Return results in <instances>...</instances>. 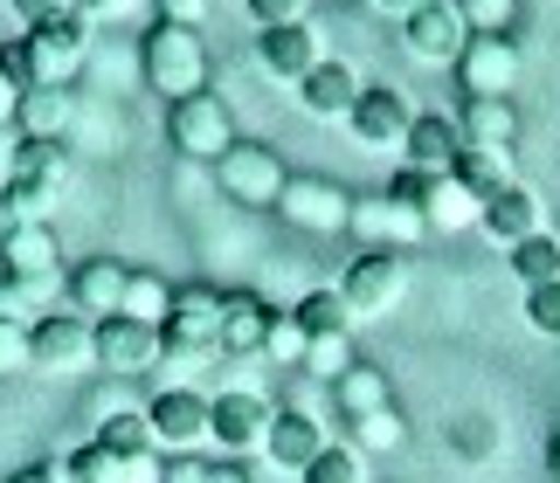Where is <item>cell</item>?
Here are the masks:
<instances>
[{"mask_svg": "<svg viewBox=\"0 0 560 483\" xmlns=\"http://www.w3.org/2000/svg\"><path fill=\"white\" fill-rule=\"evenodd\" d=\"M14 180H35L62 193V180H70V152H62V139H21L14 145Z\"/></svg>", "mask_w": 560, "mask_h": 483, "instance_id": "27", "label": "cell"}, {"mask_svg": "<svg viewBox=\"0 0 560 483\" xmlns=\"http://www.w3.org/2000/svg\"><path fill=\"white\" fill-rule=\"evenodd\" d=\"M145 422H153V443L166 456H194L201 443H214V414H208V393L194 387H166L145 401Z\"/></svg>", "mask_w": 560, "mask_h": 483, "instance_id": "5", "label": "cell"}, {"mask_svg": "<svg viewBox=\"0 0 560 483\" xmlns=\"http://www.w3.org/2000/svg\"><path fill=\"white\" fill-rule=\"evenodd\" d=\"M443 180H450V173H422V166H401L395 180H387V208H401V214H416V222H422Z\"/></svg>", "mask_w": 560, "mask_h": 483, "instance_id": "33", "label": "cell"}, {"mask_svg": "<svg viewBox=\"0 0 560 483\" xmlns=\"http://www.w3.org/2000/svg\"><path fill=\"white\" fill-rule=\"evenodd\" d=\"M298 483H368V456H360L353 443H326L305 463V476H298Z\"/></svg>", "mask_w": 560, "mask_h": 483, "instance_id": "32", "label": "cell"}, {"mask_svg": "<svg viewBox=\"0 0 560 483\" xmlns=\"http://www.w3.org/2000/svg\"><path fill=\"white\" fill-rule=\"evenodd\" d=\"M139 70H145V91H160L166 104L201 97V91H208V49H201V28H174V21H153V35L139 42Z\"/></svg>", "mask_w": 560, "mask_h": 483, "instance_id": "1", "label": "cell"}, {"mask_svg": "<svg viewBox=\"0 0 560 483\" xmlns=\"http://www.w3.org/2000/svg\"><path fill=\"white\" fill-rule=\"evenodd\" d=\"M14 125H21V139H62V125H70V91H62V83L28 91L14 104Z\"/></svg>", "mask_w": 560, "mask_h": 483, "instance_id": "26", "label": "cell"}, {"mask_svg": "<svg viewBox=\"0 0 560 483\" xmlns=\"http://www.w3.org/2000/svg\"><path fill=\"white\" fill-rule=\"evenodd\" d=\"M360 91H368V83H360V70L353 62H318V70L298 83V104H305L312 118H353V104H360Z\"/></svg>", "mask_w": 560, "mask_h": 483, "instance_id": "17", "label": "cell"}, {"mask_svg": "<svg viewBox=\"0 0 560 483\" xmlns=\"http://www.w3.org/2000/svg\"><path fill=\"white\" fill-rule=\"evenodd\" d=\"M305 325H298V311H270V339H264V360L277 366H305Z\"/></svg>", "mask_w": 560, "mask_h": 483, "instance_id": "36", "label": "cell"}, {"mask_svg": "<svg viewBox=\"0 0 560 483\" xmlns=\"http://www.w3.org/2000/svg\"><path fill=\"white\" fill-rule=\"evenodd\" d=\"M326 449V422H312L305 408H291V414H277L270 422V443H264V456L277 470H291V476H305V463Z\"/></svg>", "mask_w": 560, "mask_h": 483, "instance_id": "21", "label": "cell"}, {"mask_svg": "<svg viewBox=\"0 0 560 483\" xmlns=\"http://www.w3.org/2000/svg\"><path fill=\"white\" fill-rule=\"evenodd\" d=\"M291 311H298V325H305V339H347L353 332V311H347L339 291H305Z\"/></svg>", "mask_w": 560, "mask_h": 483, "instance_id": "29", "label": "cell"}, {"mask_svg": "<svg viewBox=\"0 0 560 483\" xmlns=\"http://www.w3.org/2000/svg\"><path fill=\"white\" fill-rule=\"evenodd\" d=\"M374 8H381V14H401V21H408L416 8H429V0H374Z\"/></svg>", "mask_w": 560, "mask_h": 483, "instance_id": "51", "label": "cell"}, {"mask_svg": "<svg viewBox=\"0 0 560 483\" xmlns=\"http://www.w3.org/2000/svg\"><path fill=\"white\" fill-rule=\"evenodd\" d=\"M347 125H353V139H360V145H374V152H401V145H408V125H416V111L401 104V91H381V83H368Z\"/></svg>", "mask_w": 560, "mask_h": 483, "instance_id": "13", "label": "cell"}, {"mask_svg": "<svg viewBox=\"0 0 560 483\" xmlns=\"http://www.w3.org/2000/svg\"><path fill=\"white\" fill-rule=\"evenodd\" d=\"M28 366L35 373H83V366H97V332H91V318H77V311H49V318H35L28 325Z\"/></svg>", "mask_w": 560, "mask_h": 483, "instance_id": "4", "label": "cell"}, {"mask_svg": "<svg viewBox=\"0 0 560 483\" xmlns=\"http://www.w3.org/2000/svg\"><path fill=\"white\" fill-rule=\"evenodd\" d=\"M457 152H464V131H457V118H443V111H422L416 125H408L401 166H422V173H450V166H457Z\"/></svg>", "mask_w": 560, "mask_h": 483, "instance_id": "20", "label": "cell"}, {"mask_svg": "<svg viewBox=\"0 0 560 483\" xmlns=\"http://www.w3.org/2000/svg\"><path fill=\"white\" fill-rule=\"evenodd\" d=\"M470 214H485V208L470 201V193H464L457 180H443V187H436V201H429V214H422V222H429V228H464Z\"/></svg>", "mask_w": 560, "mask_h": 483, "instance_id": "37", "label": "cell"}, {"mask_svg": "<svg viewBox=\"0 0 560 483\" xmlns=\"http://www.w3.org/2000/svg\"><path fill=\"white\" fill-rule=\"evenodd\" d=\"M166 311H174V283H160L153 270H132V276H125V318L160 325Z\"/></svg>", "mask_w": 560, "mask_h": 483, "instance_id": "31", "label": "cell"}, {"mask_svg": "<svg viewBox=\"0 0 560 483\" xmlns=\"http://www.w3.org/2000/svg\"><path fill=\"white\" fill-rule=\"evenodd\" d=\"M208 414H214V443H222L235 463L243 456H256L270 443V422H277V408L264 401V393H249V387H229V393H214L208 401Z\"/></svg>", "mask_w": 560, "mask_h": 483, "instance_id": "8", "label": "cell"}, {"mask_svg": "<svg viewBox=\"0 0 560 483\" xmlns=\"http://www.w3.org/2000/svg\"><path fill=\"white\" fill-rule=\"evenodd\" d=\"M526 325L540 339H560V283H540V291H526Z\"/></svg>", "mask_w": 560, "mask_h": 483, "instance_id": "40", "label": "cell"}, {"mask_svg": "<svg viewBox=\"0 0 560 483\" xmlns=\"http://www.w3.org/2000/svg\"><path fill=\"white\" fill-rule=\"evenodd\" d=\"M208 353H222V291L187 283L174 291V311L160 318V366H201Z\"/></svg>", "mask_w": 560, "mask_h": 483, "instance_id": "2", "label": "cell"}, {"mask_svg": "<svg viewBox=\"0 0 560 483\" xmlns=\"http://www.w3.org/2000/svg\"><path fill=\"white\" fill-rule=\"evenodd\" d=\"M97 449H112V456H125V463H132V456H153L160 443H153V422H145V408H112L97 422Z\"/></svg>", "mask_w": 560, "mask_h": 483, "instance_id": "28", "label": "cell"}, {"mask_svg": "<svg viewBox=\"0 0 560 483\" xmlns=\"http://www.w3.org/2000/svg\"><path fill=\"white\" fill-rule=\"evenodd\" d=\"M478 222H485V235H491V241H505V249H520L526 235H540V193L512 180V187L499 193V201H485V214H478Z\"/></svg>", "mask_w": 560, "mask_h": 483, "instance_id": "22", "label": "cell"}, {"mask_svg": "<svg viewBox=\"0 0 560 483\" xmlns=\"http://www.w3.org/2000/svg\"><path fill=\"white\" fill-rule=\"evenodd\" d=\"M70 470H77V483H160L166 476V463L160 456H112V449H97V443H83L77 456H70Z\"/></svg>", "mask_w": 560, "mask_h": 483, "instance_id": "23", "label": "cell"}, {"mask_svg": "<svg viewBox=\"0 0 560 483\" xmlns=\"http://www.w3.org/2000/svg\"><path fill=\"white\" fill-rule=\"evenodd\" d=\"M339 401H347V414H353V422H368V414H381L387 408V380H381V373L374 366H353V373H339Z\"/></svg>", "mask_w": 560, "mask_h": 483, "instance_id": "35", "label": "cell"}, {"mask_svg": "<svg viewBox=\"0 0 560 483\" xmlns=\"http://www.w3.org/2000/svg\"><path fill=\"white\" fill-rule=\"evenodd\" d=\"M42 291H49V283H14V276H0V318H14V325H21V318L35 311V297H42Z\"/></svg>", "mask_w": 560, "mask_h": 483, "instance_id": "42", "label": "cell"}, {"mask_svg": "<svg viewBox=\"0 0 560 483\" xmlns=\"http://www.w3.org/2000/svg\"><path fill=\"white\" fill-rule=\"evenodd\" d=\"M395 435H401V428H395V414H387V408L360 422V443H374V449H387V443H395Z\"/></svg>", "mask_w": 560, "mask_h": 483, "instance_id": "47", "label": "cell"}, {"mask_svg": "<svg viewBox=\"0 0 560 483\" xmlns=\"http://www.w3.org/2000/svg\"><path fill=\"white\" fill-rule=\"evenodd\" d=\"M464 145H485V152H512V139H520V118H512V104L505 97H470L464 104Z\"/></svg>", "mask_w": 560, "mask_h": 483, "instance_id": "24", "label": "cell"}, {"mask_svg": "<svg viewBox=\"0 0 560 483\" xmlns=\"http://www.w3.org/2000/svg\"><path fill=\"white\" fill-rule=\"evenodd\" d=\"M0 83H8L14 97H28V91L49 83V76H42V56L28 49V35H8V42H0Z\"/></svg>", "mask_w": 560, "mask_h": 483, "instance_id": "34", "label": "cell"}, {"mask_svg": "<svg viewBox=\"0 0 560 483\" xmlns=\"http://www.w3.org/2000/svg\"><path fill=\"white\" fill-rule=\"evenodd\" d=\"M256 28H284V21H305V0H243Z\"/></svg>", "mask_w": 560, "mask_h": 483, "instance_id": "43", "label": "cell"}, {"mask_svg": "<svg viewBox=\"0 0 560 483\" xmlns=\"http://www.w3.org/2000/svg\"><path fill=\"white\" fill-rule=\"evenodd\" d=\"M457 76L470 97H512L520 91V42L512 35H470L457 56Z\"/></svg>", "mask_w": 560, "mask_h": 483, "instance_id": "10", "label": "cell"}, {"mask_svg": "<svg viewBox=\"0 0 560 483\" xmlns=\"http://www.w3.org/2000/svg\"><path fill=\"white\" fill-rule=\"evenodd\" d=\"M125 8H132V0H77V14H91V21L97 14H125Z\"/></svg>", "mask_w": 560, "mask_h": 483, "instance_id": "49", "label": "cell"}, {"mask_svg": "<svg viewBox=\"0 0 560 483\" xmlns=\"http://www.w3.org/2000/svg\"><path fill=\"white\" fill-rule=\"evenodd\" d=\"M547 470H553V483H560V435H553V449H547Z\"/></svg>", "mask_w": 560, "mask_h": 483, "instance_id": "53", "label": "cell"}, {"mask_svg": "<svg viewBox=\"0 0 560 483\" xmlns=\"http://www.w3.org/2000/svg\"><path fill=\"white\" fill-rule=\"evenodd\" d=\"M457 14H464V28H470V35H505L512 0H457Z\"/></svg>", "mask_w": 560, "mask_h": 483, "instance_id": "39", "label": "cell"}, {"mask_svg": "<svg viewBox=\"0 0 560 483\" xmlns=\"http://www.w3.org/2000/svg\"><path fill=\"white\" fill-rule=\"evenodd\" d=\"M8 483H42V476H35V470H21V476H8Z\"/></svg>", "mask_w": 560, "mask_h": 483, "instance_id": "54", "label": "cell"}, {"mask_svg": "<svg viewBox=\"0 0 560 483\" xmlns=\"http://www.w3.org/2000/svg\"><path fill=\"white\" fill-rule=\"evenodd\" d=\"M214 180H222V193L243 201V208H277L284 187H291V173L277 166V152H264V145H229L222 160H214Z\"/></svg>", "mask_w": 560, "mask_h": 483, "instance_id": "7", "label": "cell"}, {"mask_svg": "<svg viewBox=\"0 0 560 483\" xmlns=\"http://www.w3.org/2000/svg\"><path fill=\"white\" fill-rule=\"evenodd\" d=\"M97 366L118 373V380H139V373L160 366V325H139V318H97Z\"/></svg>", "mask_w": 560, "mask_h": 483, "instance_id": "9", "label": "cell"}, {"mask_svg": "<svg viewBox=\"0 0 560 483\" xmlns=\"http://www.w3.org/2000/svg\"><path fill=\"white\" fill-rule=\"evenodd\" d=\"M401 42H408V56H416V62H450V70H457L470 28H464L457 0H429V8H416V14L401 21Z\"/></svg>", "mask_w": 560, "mask_h": 483, "instance_id": "11", "label": "cell"}, {"mask_svg": "<svg viewBox=\"0 0 560 483\" xmlns=\"http://www.w3.org/2000/svg\"><path fill=\"white\" fill-rule=\"evenodd\" d=\"M14 104H21V97L8 91V83H0V131H8V125H14Z\"/></svg>", "mask_w": 560, "mask_h": 483, "instance_id": "52", "label": "cell"}, {"mask_svg": "<svg viewBox=\"0 0 560 483\" xmlns=\"http://www.w3.org/2000/svg\"><path fill=\"white\" fill-rule=\"evenodd\" d=\"M208 483H249L243 463H208Z\"/></svg>", "mask_w": 560, "mask_h": 483, "instance_id": "50", "label": "cell"}, {"mask_svg": "<svg viewBox=\"0 0 560 483\" xmlns=\"http://www.w3.org/2000/svg\"><path fill=\"white\" fill-rule=\"evenodd\" d=\"M0 262H8L14 283H56V270H62V241H56L49 222L8 228V235H0Z\"/></svg>", "mask_w": 560, "mask_h": 483, "instance_id": "15", "label": "cell"}, {"mask_svg": "<svg viewBox=\"0 0 560 483\" xmlns=\"http://www.w3.org/2000/svg\"><path fill=\"white\" fill-rule=\"evenodd\" d=\"M8 373H35V366H28V325L0 318V380H8Z\"/></svg>", "mask_w": 560, "mask_h": 483, "instance_id": "41", "label": "cell"}, {"mask_svg": "<svg viewBox=\"0 0 560 483\" xmlns=\"http://www.w3.org/2000/svg\"><path fill=\"white\" fill-rule=\"evenodd\" d=\"M353 339V332H347ZM347 339H312L305 345V373H318V380H339V373H353V345Z\"/></svg>", "mask_w": 560, "mask_h": 483, "instance_id": "38", "label": "cell"}, {"mask_svg": "<svg viewBox=\"0 0 560 483\" xmlns=\"http://www.w3.org/2000/svg\"><path fill=\"white\" fill-rule=\"evenodd\" d=\"M14 14H21V28H42V21L77 14V0H14Z\"/></svg>", "mask_w": 560, "mask_h": 483, "instance_id": "44", "label": "cell"}, {"mask_svg": "<svg viewBox=\"0 0 560 483\" xmlns=\"http://www.w3.org/2000/svg\"><path fill=\"white\" fill-rule=\"evenodd\" d=\"M512 276L526 283V291H540V283H560V235H526L520 249H512Z\"/></svg>", "mask_w": 560, "mask_h": 483, "instance_id": "30", "label": "cell"}, {"mask_svg": "<svg viewBox=\"0 0 560 483\" xmlns=\"http://www.w3.org/2000/svg\"><path fill=\"white\" fill-rule=\"evenodd\" d=\"M166 145L180 152V160H222V152L235 145V118L222 97H180L166 104Z\"/></svg>", "mask_w": 560, "mask_h": 483, "instance_id": "3", "label": "cell"}, {"mask_svg": "<svg viewBox=\"0 0 560 483\" xmlns=\"http://www.w3.org/2000/svg\"><path fill=\"white\" fill-rule=\"evenodd\" d=\"M277 208H284V222H298V228H326V235L353 222V201H347L332 180H291Z\"/></svg>", "mask_w": 560, "mask_h": 483, "instance_id": "18", "label": "cell"}, {"mask_svg": "<svg viewBox=\"0 0 560 483\" xmlns=\"http://www.w3.org/2000/svg\"><path fill=\"white\" fill-rule=\"evenodd\" d=\"M28 49L42 56V76H49V83H62V76H70L83 56H91V14L42 21V28H28Z\"/></svg>", "mask_w": 560, "mask_h": 483, "instance_id": "16", "label": "cell"}, {"mask_svg": "<svg viewBox=\"0 0 560 483\" xmlns=\"http://www.w3.org/2000/svg\"><path fill=\"white\" fill-rule=\"evenodd\" d=\"M450 180H457L470 201H499V193L512 187V166H505V152H485V145H464L457 152V166H450Z\"/></svg>", "mask_w": 560, "mask_h": 483, "instance_id": "25", "label": "cell"}, {"mask_svg": "<svg viewBox=\"0 0 560 483\" xmlns=\"http://www.w3.org/2000/svg\"><path fill=\"white\" fill-rule=\"evenodd\" d=\"M401 291H408V262H401L395 249H368V256H353L347 283H339V297H347L353 325H360V318H387V311L401 304Z\"/></svg>", "mask_w": 560, "mask_h": 483, "instance_id": "6", "label": "cell"}, {"mask_svg": "<svg viewBox=\"0 0 560 483\" xmlns=\"http://www.w3.org/2000/svg\"><path fill=\"white\" fill-rule=\"evenodd\" d=\"M160 483H208V463H201V456H166Z\"/></svg>", "mask_w": 560, "mask_h": 483, "instance_id": "46", "label": "cell"}, {"mask_svg": "<svg viewBox=\"0 0 560 483\" xmlns=\"http://www.w3.org/2000/svg\"><path fill=\"white\" fill-rule=\"evenodd\" d=\"M256 62L277 83H305L318 62H326V42H318L312 21H284V28H256Z\"/></svg>", "mask_w": 560, "mask_h": 483, "instance_id": "12", "label": "cell"}, {"mask_svg": "<svg viewBox=\"0 0 560 483\" xmlns=\"http://www.w3.org/2000/svg\"><path fill=\"white\" fill-rule=\"evenodd\" d=\"M160 21H174V28H201L208 0H160Z\"/></svg>", "mask_w": 560, "mask_h": 483, "instance_id": "45", "label": "cell"}, {"mask_svg": "<svg viewBox=\"0 0 560 483\" xmlns=\"http://www.w3.org/2000/svg\"><path fill=\"white\" fill-rule=\"evenodd\" d=\"M270 311H277V304H264L256 291H222V353H235V360L264 353Z\"/></svg>", "mask_w": 560, "mask_h": 483, "instance_id": "19", "label": "cell"}, {"mask_svg": "<svg viewBox=\"0 0 560 483\" xmlns=\"http://www.w3.org/2000/svg\"><path fill=\"white\" fill-rule=\"evenodd\" d=\"M125 262L118 256H91V262H77L70 270V304H77V318H118L125 311Z\"/></svg>", "mask_w": 560, "mask_h": 483, "instance_id": "14", "label": "cell"}, {"mask_svg": "<svg viewBox=\"0 0 560 483\" xmlns=\"http://www.w3.org/2000/svg\"><path fill=\"white\" fill-rule=\"evenodd\" d=\"M35 476H42V483H77V470H70V456H49V463H42Z\"/></svg>", "mask_w": 560, "mask_h": 483, "instance_id": "48", "label": "cell"}]
</instances>
